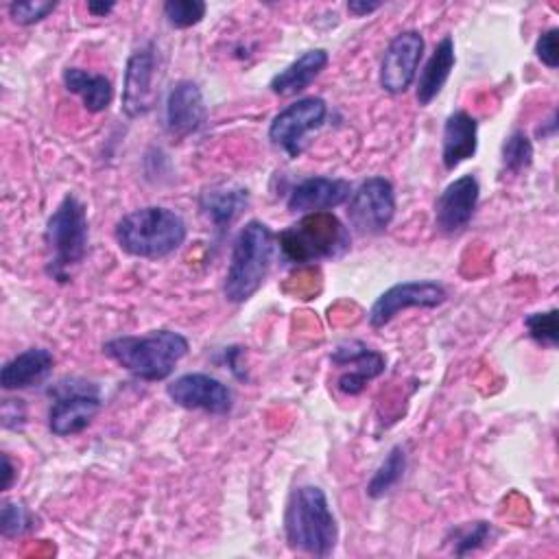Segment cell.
Listing matches in <instances>:
<instances>
[{
    "instance_id": "17",
    "label": "cell",
    "mask_w": 559,
    "mask_h": 559,
    "mask_svg": "<svg viewBox=\"0 0 559 559\" xmlns=\"http://www.w3.org/2000/svg\"><path fill=\"white\" fill-rule=\"evenodd\" d=\"M352 192H354L352 183L343 177L314 175V177L301 179L290 188L286 207L288 212H297V214L332 212L334 207L347 203Z\"/></svg>"
},
{
    "instance_id": "2",
    "label": "cell",
    "mask_w": 559,
    "mask_h": 559,
    "mask_svg": "<svg viewBox=\"0 0 559 559\" xmlns=\"http://www.w3.org/2000/svg\"><path fill=\"white\" fill-rule=\"evenodd\" d=\"M286 544L310 557H330L338 544V522L319 485H299L290 491L284 511Z\"/></svg>"
},
{
    "instance_id": "29",
    "label": "cell",
    "mask_w": 559,
    "mask_h": 559,
    "mask_svg": "<svg viewBox=\"0 0 559 559\" xmlns=\"http://www.w3.org/2000/svg\"><path fill=\"white\" fill-rule=\"evenodd\" d=\"M491 535V524L485 520L478 522H467L465 526H459L456 531H452L454 537V555L456 557H465L474 550H478L480 546H485V542Z\"/></svg>"
},
{
    "instance_id": "11",
    "label": "cell",
    "mask_w": 559,
    "mask_h": 559,
    "mask_svg": "<svg viewBox=\"0 0 559 559\" xmlns=\"http://www.w3.org/2000/svg\"><path fill=\"white\" fill-rule=\"evenodd\" d=\"M424 46L419 31H402L386 44L378 70V83L386 94H404L415 83Z\"/></svg>"
},
{
    "instance_id": "13",
    "label": "cell",
    "mask_w": 559,
    "mask_h": 559,
    "mask_svg": "<svg viewBox=\"0 0 559 559\" xmlns=\"http://www.w3.org/2000/svg\"><path fill=\"white\" fill-rule=\"evenodd\" d=\"M155 76L157 50L153 41H146L129 55L122 74V111L129 118H140L153 109Z\"/></svg>"
},
{
    "instance_id": "32",
    "label": "cell",
    "mask_w": 559,
    "mask_h": 559,
    "mask_svg": "<svg viewBox=\"0 0 559 559\" xmlns=\"http://www.w3.org/2000/svg\"><path fill=\"white\" fill-rule=\"evenodd\" d=\"M26 421L24 400H2V426L4 428H22Z\"/></svg>"
},
{
    "instance_id": "33",
    "label": "cell",
    "mask_w": 559,
    "mask_h": 559,
    "mask_svg": "<svg viewBox=\"0 0 559 559\" xmlns=\"http://www.w3.org/2000/svg\"><path fill=\"white\" fill-rule=\"evenodd\" d=\"M382 4L380 2H367V0H352L347 2V11L356 17H362V15H369L373 11H378Z\"/></svg>"
},
{
    "instance_id": "35",
    "label": "cell",
    "mask_w": 559,
    "mask_h": 559,
    "mask_svg": "<svg viewBox=\"0 0 559 559\" xmlns=\"http://www.w3.org/2000/svg\"><path fill=\"white\" fill-rule=\"evenodd\" d=\"M116 9V2H105V0H90L87 2V11L94 15V17H105V15H109L111 11Z\"/></svg>"
},
{
    "instance_id": "3",
    "label": "cell",
    "mask_w": 559,
    "mask_h": 559,
    "mask_svg": "<svg viewBox=\"0 0 559 559\" xmlns=\"http://www.w3.org/2000/svg\"><path fill=\"white\" fill-rule=\"evenodd\" d=\"M277 249V236L273 229L251 218L240 227L234 238L229 264L223 282V295L231 304H245L266 282Z\"/></svg>"
},
{
    "instance_id": "5",
    "label": "cell",
    "mask_w": 559,
    "mask_h": 559,
    "mask_svg": "<svg viewBox=\"0 0 559 559\" xmlns=\"http://www.w3.org/2000/svg\"><path fill=\"white\" fill-rule=\"evenodd\" d=\"M87 240V207L76 194L68 192L52 210L44 227V245L48 251V277L59 284H66L72 277V271L85 260Z\"/></svg>"
},
{
    "instance_id": "16",
    "label": "cell",
    "mask_w": 559,
    "mask_h": 559,
    "mask_svg": "<svg viewBox=\"0 0 559 559\" xmlns=\"http://www.w3.org/2000/svg\"><path fill=\"white\" fill-rule=\"evenodd\" d=\"M332 362L338 367H352L349 371H345L343 376H338L336 386L341 393L345 395H358L365 391L367 382L382 376L386 369V358L382 352L369 347L362 341H347L341 343L334 352H332Z\"/></svg>"
},
{
    "instance_id": "31",
    "label": "cell",
    "mask_w": 559,
    "mask_h": 559,
    "mask_svg": "<svg viewBox=\"0 0 559 559\" xmlns=\"http://www.w3.org/2000/svg\"><path fill=\"white\" fill-rule=\"evenodd\" d=\"M557 37H559V31L552 26V28H546L544 33H539V37L535 41V57L550 70H555L559 66Z\"/></svg>"
},
{
    "instance_id": "8",
    "label": "cell",
    "mask_w": 559,
    "mask_h": 559,
    "mask_svg": "<svg viewBox=\"0 0 559 559\" xmlns=\"http://www.w3.org/2000/svg\"><path fill=\"white\" fill-rule=\"evenodd\" d=\"M395 216V188L386 177H367L347 201V221L362 236L382 234Z\"/></svg>"
},
{
    "instance_id": "14",
    "label": "cell",
    "mask_w": 559,
    "mask_h": 559,
    "mask_svg": "<svg viewBox=\"0 0 559 559\" xmlns=\"http://www.w3.org/2000/svg\"><path fill=\"white\" fill-rule=\"evenodd\" d=\"M480 199V183L474 175H461L452 179L437 197L435 201V229L443 236H454L461 234Z\"/></svg>"
},
{
    "instance_id": "9",
    "label": "cell",
    "mask_w": 559,
    "mask_h": 559,
    "mask_svg": "<svg viewBox=\"0 0 559 559\" xmlns=\"http://www.w3.org/2000/svg\"><path fill=\"white\" fill-rule=\"evenodd\" d=\"M328 116L321 96H304L277 111L269 124V140L288 157H299L308 133L317 131Z\"/></svg>"
},
{
    "instance_id": "21",
    "label": "cell",
    "mask_w": 559,
    "mask_h": 559,
    "mask_svg": "<svg viewBox=\"0 0 559 559\" xmlns=\"http://www.w3.org/2000/svg\"><path fill=\"white\" fill-rule=\"evenodd\" d=\"M456 63V52H454V39L450 35L441 37L426 59V63L419 70L417 76V87H415V98L421 107H428L445 87L452 70Z\"/></svg>"
},
{
    "instance_id": "10",
    "label": "cell",
    "mask_w": 559,
    "mask_h": 559,
    "mask_svg": "<svg viewBox=\"0 0 559 559\" xmlns=\"http://www.w3.org/2000/svg\"><path fill=\"white\" fill-rule=\"evenodd\" d=\"M448 299V290L443 284L435 280H408L393 284L384 293L378 295V299L369 308V325L373 330L384 328L391 323L402 310L408 308H437Z\"/></svg>"
},
{
    "instance_id": "19",
    "label": "cell",
    "mask_w": 559,
    "mask_h": 559,
    "mask_svg": "<svg viewBox=\"0 0 559 559\" xmlns=\"http://www.w3.org/2000/svg\"><path fill=\"white\" fill-rule=\"evenodd\" d=\"M247 207L249 190L236 183H216L199 194V212L216 231H225Z\"/></svg>"
},
{
    "instance_id": "20",
    "label": "cell",
    "mask_w": 559,
    "mask_h": 559,
    "mask_svg": "<svg viewBox=\"0 0 559 559\" xmlns=\"http://www.w3.org/2000/svg\"><path fill=\"white\" fill-rule=\"evenodd\" d=\"M55 365V356L46 347H28L9 358L0 369V384L4 391H20L41 384Z\"/></svg>"
},
{
    "instance_id": "27",
    "label": "cell",
    "mask_w": 559,
    "mask_h": 559,
    "mask_svg": "<svg viewBox=\"0 0 559 559\" xmlns=\"http://www.w3.org/2000/svg\"><path fill=\"white\" fill-rule=\"evenodd\" d=\"M162 11L170 26L190 28L205 17L207 4L201 0H166Z\"/></svg>"
},
{
    "instance_id": "28",
    "label": "cell",
    "mask_w": 559,
    "mask_h": 559,
    "mask_svg": "<svg viewBox=\"0 0 559 559\" xmlns=\"http://www.w3.org/2000/svg\"><path fill=\"white\" fill-rule=\"evenodd\" d=\"M35 526V515L20 502L4 500L0 509V533L2 537L11 539L17 535H24Z\"/></svg>"
},
{
    "instance_id": "23",
    "label": "cell",
    "mask_w": 559,
    "mask_h": 559,
    "mask_svg": "<svg viewBox=\"0 0 559 559\" xmlns=\"http://www.w3.org/2000/svg\"><path fill=\"white\" fill-rule=\"evenodd\" d=\"M63 87L72 94H76L83 103V107L92 114H100L111 105L114 87L111 81L105 74H94L83 68H66L61 74Z\"/></svg>"
},
{
    "instance_id": "12",
    "label": "cell",
    "mask_w": 559,
    "mask_h": 559,
    "mask_svg": "<svg viewBox=\"0 0 559 559\" xmlns=\"http://www.w3.org/2000/svg\"><path fill=\"white\" fill-rule=\"evenodd\" d=\"M166 395L173 404L186 408V411H203L210 415H227L234 406V393L231 389L201 371L177 376L166 384Z\"/></svg>"
},
{
    "instance_id": "34",
    "label": "cell",
    "mask_w": 559,
    "mask_h": 559,
    "mask_svg": "<svg viewBox=\"0 0 559 559\" xmlns=\"http://www.w3.org/2000/svg\"><path fill=\"white\" fill-rule=\"evenodd\" d=\"M15 476H17V472H15V467H13L11 456H9L7 452H2V485H0L2 491H9V489H11Z\"/></svg>"
},
{
    "instance_id": "26",
    "label": "cell",
    "mask_w": 559,
    "mask_h": 559,
    "mask_svg": "<svg viewBox=\"0 0 559 559\" xmlns=\"http://www.w3.org/2000/svg\"><path fill=\"white\" fill-rule=\"evenodd\" d=\"M557 308L544 310V312H531L524 319V328L528 336L542 345V347H557L559 343V319Z\"/></svg>"
},
{
    "instance_id": "18",
    "label": "cell",
    "mask_w": 559,
    "mask_h": 559,
    "mask_svg": "<svg viewBox=\"0 0 559 559\" xmlns=\"http://www.w3.org/2000/svg\"><path fill=\"white\" fill-rule=\"evenodd\" d=\"M478 148V122L465 109L452 111L443 122L441 133V162L445 170H454L463 162L476 155Z\"/></svg>"
},
{
    "instance_id": "24",
    "label": "cell",
    "mask_w": 559,
    "mask_h": 559,
    "mask_svg": "<svg viewBox=\"0 0 559 559\" xmlns=\"http://www.w3.org/2000/svg\"><path fill=\"white\" fill-rule=\"evenodd\" d=\"M404 472H406V448L397 443L389 450L384 461L376 467L373 476L369 478L367 489H365L367 496L373 500L384 498L402 480Z\"/></svg>"
},
{
    "instance_id": "25",
    "label": "cell",
    "mask_w": 559,
    "mask_h": 559,
    "mask_svg": "<svg viewBox=\"0 0 559 559\" xmlns=\"http://www.w3.org/2000/svg\"><path fill=\"white\" fill-rule=\"evenodd\" d=\"M533 164V142L531 138L522 131L515 129L511 131L500 148V166L509 175H520Z\"/></svg>"
},
{
    "instance_id": "30",
    "label": "cell",
    "mask_w": 559,
    "mask_h": 559,
    "mask_svg": "<svg viewBox=\"0 0 559 559\" xmlns=\"http://www.w3.org/2000/svg\"><path fill=\"white\" fill-rule=\"evenodd\" d=\"M55 9H57V2H41V0L11 2L9 4V17L20 26H31V24H37V22L46 20Z\"/></svg>"
},
{
    "instance_id": "1",
    "label": "cell",
    "mask_w": 559,
    "mask_h": 559,
    "mask_svg": "<svg viewBox=\"0 0 559 559\" xmlns=\"http://www.w3.org/2000/svg\"><path fill=\"white\" fill-rule=\"evenodd\" d=\"M190 343L175 330H151L146 334L116 336L103 343V354L120 369L144 382H162L173 376Z\"/></svg>"
},
{
    "instance_id": "7",
    "label": "cell",
    "mask_w": 559,
    "mask_h": 559,
    "mask_svg": "<svg viewBox=\"0 0 559 559\" xmlns=\"http://www.w3.org/2000/svg\"><path fill=\"white\" fill-rule=\"evenodd\" d=\"M52 404L48 408V428L57 437H72L85 430L100 413L103 400L94 382L68 378L50 389Z\"/></svg>"
},
{
    "instance_id": "15",
    "label": "cell",
    "mask_w": 559,
    "mask_h": 559,
    "mask_svg": "<svg viewBox=\"0 0 559 559\" xmlns=\"http://www.w3.org/2000/svg\"><path fill=\"white\" fill-rule=\"evenodd\" d=\"M207 122V105L197 81H177L164 103V127L173 138L197 133Z\"/></svg>"
},
{
    "instance_id": "6",
    "label": "cell",
    "mask_w": 559,
    "mask_h": 559,
    "mask_svg": "<svg viewBox=\"0 0 559 559\" xmlns=\"http://www.w3.org/2000/svg\"><path fill=\"white\" fill-rule=\"evenodd\" d=\"M277 245L282 258L293 264L332 260L349 249V229L332 212H312L280 231Z\"/></svg>"
},
{
    "instance_id": "4",
    "label": "cell",
    "mask_w": 559,
    "mask_h": 559,
    "mask_svg": "<svg viewBox=\"0 0 559 559\" xmlns=\"http://www.w3.org/2000/svg\"><path fill=\"white\" fill-rule=\"evenodd\" d=\"M188 227L179 212L164 205H146L124 214L116 227L114 238L118 247L144 260H162L181 249Z\"/></svg>"
},
{
    "instance_id": "22",
    "label": "cell",
    "mask_w": 559,
    "mask_h": 559,
    "mask_svg": "<svg viewBox=\"0 0 559 559\" xmlns=\"http://www.w3.org/2000/svg\"><path fill=\"white\" fill-rule=\"evenodd\" d=\"M328 61H330V55L325 48H310L301 52L295 61H290L284 70H280L269 81V90L275 96H284V98L297 96L325 70Z\"/></svg>"
}]
</instances>
